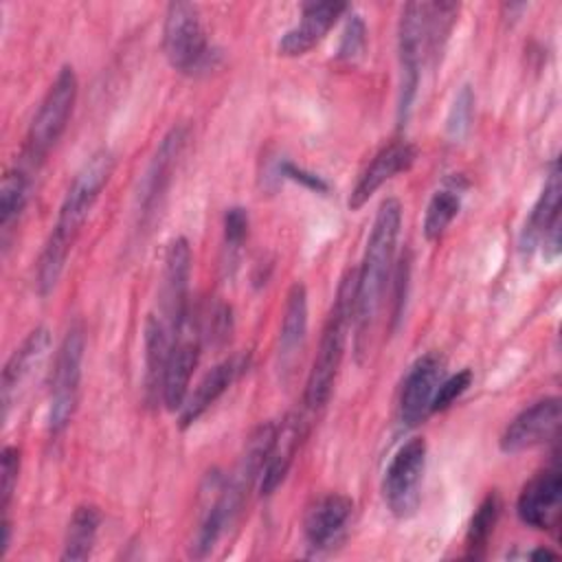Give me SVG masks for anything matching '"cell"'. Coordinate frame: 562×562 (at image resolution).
I'll return each instance as SVG.
<instances>
[{
	"label": "cell",
	"instance_id": "cell-1",
	"mask_svg": "<svg viewBox=\"0 0 562 562\" xmlns=\"http://www.w3.org/2000/svg\"><path fill=\"white\" fill-rule=\"evenodd\" d=\"M112 171H114L112 151L99 149L75 173L70 187L61 200L55 226H53V231L40 252V259H37L35 285L42 296H46L55 290V285L64 272L66 259L72 250V244H75L92 204L97 202L103 187L108 184Z\"/></svg>",
	"mask_w": 562,
	"mask_h": 562
},
{
	"label": "cell",
	"instance_id": "cell-2",
	"mask_svg": "<svg viewBox=\"0 0 562 562\" xmlns=\"http://www.w3.org/2000/svg\"><path fill=\"white\" fill-rule=\"evenodd\" d=\"M402 228V204L395 198H386L373 220L371 235L367 239V250L362 266L358 268V303H356V325L358 338H362L375 321L382 305V296L391 277L395 244Z\"/></svg>",
	"mask_w": 562,
	"mask_h": 562
},
{
	"label": "cell",
	"instance_id": "cell-3",
	"mask_svg": "<svg viewBox=\"0 0 562 562\" xmlns=\"http://www.w3.org/2000/svg\"><path fill=\"white\" fill-rule=\"evenodd\" d=\"M356 303H358V268L347 270V274L340 279L334 305L327 314V321L318 340V349L305 382V404L310 408H321L334 391V382L345 356L347 331H349V325L356 321Z\"/></svg>",
	"mask_w": 562,
	"mask_h": 562
},
{
	"label": "cell",
	"instance_id": "cell-4",
	"mask_svg": "<svg viewBox=\"0 0 562 562\" xmlns=\"http://www.w3.org/2000/svg\"><path fill=\"white\" fill-rule=\"evenodd\" d=\"M77 90H79V83L72 66H64L53 79V83L48 86L46 94L42 97L31 119V125L24 136L20 162L29 165L31 169H37L46 160V156L57 145V140L61 138L72 116V110L77 103Z\"/></svg>",
	"mask_w": 562,
	"mask_h": 562
},
{
	"label": "cell",
	"instance_id": "cell-5",
	"mask_svg": "<svg viewBox=\"0 0 562 562\" xmlns=\"http://www.w3.org/2000/svg\"><path fill=\"white\" fill-rule=\"evenodd\" d=\"M86 353V331L83 327L70 325L66 331L50 373V395H48V430L59 435L72 419L79 402L81 367Z\"/></svg>",
	"mask_w": 562,
	"mask_h": 562
},
{
	"label": "cell",
	"instance_id": "cell-6",
	"mask_svg": "<svg viewBox=\"0 0 562 562\" xmlns=\"http://www.w3.org/2000/svg\"><path fill=\"white\" fill-rule=\"evenodd\" d=\"M162 50L173 70L193 75L209 61V42L202 18L191 2H171L165 11Z\"/></svg>",
	"mask_w": 562,
	"mask_h": 562
},
{
	"label": "cell",
	"instance_id": "cell-7",
	"mask_svg": "<svg viewBox=\"0 0 562 562\" xmlns=\"http://www.w3.org/2000/svg\"><path fill=\"white\" fill-rule=\"evenodd\" d=\"M426 441L413 437L402 443L391 457L382 476V498L389 512L397 518H408L422 501V481L426 472Z\"/></svg>",
	"mask_w": 562,
	"mask_h": 562
},
{
	"label": "cell",
	"instance_id": "cell-8",
	"mask_svg": "<svg viewBox=\"0 0 562 562\" xmlns=\"http://www.w3.org/2000/svg\"><path fill=\"white\" fill-rule=\"evenodd\" d=\"M426 24L428 2H408L402 9L397 24V57H400V94H397V121L406 125L413 108V99L419 86V70L426 55Z\"/></svg>",
	"mask_w": 562,
	"mask_h": 562
},
{
	"label": "cell",
	"instance_id": "cell-9",
	"mask_svg": "<svg viewBox=\"0 0 562 562\" xmlns=\"http://www.w3.org/2000/svg\"><path fill=\"white\" fill-rule=\"evenodd\" d=\"M191 246L184 237H173L162 257V277H160V292H158V318L171 334L178 331L189 321V279H191Z\"/></svg>",
	"mask_w": 562,
	"mask_h": 562
},
{
	"label": "cell",
	"instance_id": "cell-10",
	"mask_svg": "<svg viewBox=\"0 0 562 562\" xmlns=\"http://www.w3.org/2000/svg\"><path fill=\"white\" fill-rule=\"evenodd\" d=\"M560 165L551 162L549 173L544 178L542 191L525 222L520 233V250L531 252L542 246L547 259H558L560 255Z\"/></svg>",
	"mask_w": 562,
	"mask_h": 562
},
{
	"label": "cell",
	"instance_id": "cell-11",
	"mask_svg": "<svg viewBox=\"0 0 562 562\" xmlns=\"http://www.w3.org/2000/svg\"><path fill=\"white\" fill-rule=\"evenodd\" d=\"M560 397H542L522 408L503 430L498 446L505 454L531 450L558 435Z\"/></svg>",
	"mask_w": 562,
	"mask_h": 562
},
{
	"label": "cell",
	"instance_id": "cell-12",
	"mask_svg": "<svg viewBox=\"0 0 562 562\" xmlns=\"http://www.w3.org/2000/svg\"><path fill=\"white\" fill-rule=\"evenodd\" d=\"M200 358V334L193 331L191 318L184 323V327L178 331V336L171 340L162 384H160V400L167 411H180L187 395L193 369Z\"/></svg>",
	"mask_w": 562,
	"mask_h": 562
},
{
	"label": "cell",
	"instance_id": "cell-13",
	"mask_svg": "<svg viewBox=\"0 0 562 562\" xmlns=\"http://www.w3.org/2000/svg\"><path fill=\"white\" fill-rule=\"evenodd\" d=\"M443 375V362L437 353L419 356L404 375L397 413L404 426H417L430 413L435 391Z\"/></svg>",
	"mask_w": 562,
	"mask_h": 562
},
{
	"label": "cell",
	"instance_id": "cell-14",
	"mask_svg": "<svg viewBox=\"0 0 562 562\" xmlns=\"http://www.w3.org/2000/svg\"><path fill=\"white\" fill-rule=\"evenodd\" d=\"M353 514V501L345 494L318 496L303 516V536L312 553L329 551L340 542Z\"/></svg>",
	"mask_w": 562,
	"mask_h": 562
},
{
	"label": "cell",
	"instance_id": "cell-15",
	"mask_svg": "<svg viewBox=\"0 0 562 562\" xmlns=\"http://www.w3.org/2000/svg\"><path fill=\"white\" fill-rule=\"evenodd\" d=\"M562 476L558 468H547L531 476L516 501V514L531 529H551L560 518Z\"/></svg>",
	"mask_w": 562,
	"mask_h": 562
},
{
	"label": "cell",
	"instance_id": "cell-16",
	"mask_svg": "<svg viewBox=\"0 0 562 562\" xmlns=\"http://www.w3.org/2000/svg\"><path fill=\"white\" fill-rule=\"evenodd\" d=\"M417 154V147L408 140H393L384 145L358 176L349 193V209L358 211L384 182H389L402 171H408L415 165Z\"/></svg>",
	"mask_w": 562,
	"mask_h": 562
},
{
	"label": "cell",
	"instance_id": "cell-17",
	"mask_svg": "<svg viewBox=\"0 0 562 562\" xmlns=\"http://www.w3.org/2000/svg\"><path fill=\"white\" fill-rule=\"evenodd\" d=\"M187 125H173L160 140L145 176L140 182V191H138V211L140 217H149L156 206L160 204L169 182H171V173L173 167L178 162V156L182 154V147L187 143Z\"/></svg>",
	"mask_w": 562,
	"mask_h": 562
},
{
	"label": "cell",
	"instance_id": "cell-18",
	"mask_svg": "<svg viewBox=\"0 0 562 562\" xmlns=\"http://www.w3.org/2000/svg\"><path fill=\"white\" fill-rule=\"evenodd\" d=\"M347 11L345 2H305L301 7V20L288 29L279 44L277 50L283 57H299L312 50L325 35L327 31L336 24V20Z\"/></svg>",
	"mask_w": 562,
	"mask_h": 562
},
{
	"label": "cell",
	"instance_id": "cell-19",
	"mask_svg": "<svg viewBox=\"0 0 562 562\" xmlns=\"http://www.w3.org/2000/svg\"><path fill=\"white\" fill-rule=\"evenodd\" d=\"M246 369L244 356H231L222 362H217L213 369L204 373V378L198 382V386L187 395L182 408H180V426L187 428L193 422H198L206 408H211L224 391L237 380V375Z\"/></svg>",
	"mask_w": 562,
	"mask_h": 562
},
{
	"label": "cell",
	"instance_id": "cell-20",
	"mask_svg": "<svg viewBox=\"0 0 562 562\" xmlns=\"http://www.w3.org/2000/svg\"><path fill=\"white\" fill-rule=\"evenodd\" d=\"M48 349H50V331L46 327H35L26 334L20 347H15L13 353L7 358L2 369V382H0L4 413L9 411L18 389L31 378L33 369L42 364Z\"/></svg>",
	"mask_w": 562,
	"mask_h": 562
},
{
	"label": "cell",
	"instance_id": "cell-21",
	"mask_svg": "<svg viewBox=\"0 0 562 562\" xmlns=\"http://www.w3.org/2000/svg\"><path fill=\"white\" fill-rule=\"evenodd\" d=\"M303 437V422L299 415H285L281 424H277L272 443L268 448L261 474H259V490L263 496H270L288 476V470L294 461L296 448Z\"/></svg>",
	"mask_w": 562,
	"mask_h": 562
},
{
	"label": "cell",
	"instance_id": "cell-22",
	"mask_svg": "<svg viewBox=\"0 0 562 562\" xmlns=\"http://www.w3.org/2000/svg\"><path fill=\"white\" fill-rule=\"evenodd\" d=\"M307 334V290L303 283H294L288 290L285 296V307H283V318L279 327V347H277V358H279V369L288 371L292 362L296 360Z\"/></svg>",
	"mask_w": 562,
	"mask_h": 562
},
{
	"label": "cell",
	"instance_id": "cell-23",
	"mask_svg": "<svg viewBox=\"0 0 562 562\" xmlns=\"http://www.w3.org/2000/svg\"><path fill=\"white\" fill-rule=\"evenodd\" d=\"M33 169L24 162L7 169V173L2 176V184H0V231H2V244L9 241V235L13 231V226L18 224L29 195H31V178Z\"/></svg>",
	"mask_w": 562,
	"mask_h": 562
},
{
	"label": "cell",
	"instance_id": "cell-24",
	"mask_svg": "<svg viewBox=\"0 0 562 562\" xmlns=\"http://www.w3.org/2000/svg\"><path fill=\"white\" fill-rule=\"evenodd\" d=\"M171 340L173 338L162 321L156 314H149L145 321V393L149 402L160 397V384Z\"/></svg>",
	"mask_w": 562,
	"mask_h": 562
},
{
	"label": "cell",
	"instance_id": "cell-25",
	"mask_svg": "<svg viewBox=\"0 0 562 562\" xmlns=\"http://www.w3.org/2000/svg\"><path fill=\"white\" fill-rule=\"evenodd\" d=\"M101 509L92 503H83L79 505L70 520H68V529H66V538H64V549H61V560H70V562H79V560H88L99 533V525H101Z\"/></svg>",
	"mask_w": 562,
	"mask_h": 562
},
{
	"label": "cell",
	"instance_id": "cell-26",
	"mask_svg": "<svg viewBox=\"0 0 562 562\" xmlns=\"http://www.w3.org/2000/svg\"><path fill=\"white\" fill-rule=\"evenodd\" d=\"M498 516H501V496L496 492H490L476 507V512L470 520L468 533H465V549H468L470 558L483 555V551L494 533V527L498 522Z\"/></svg>",
	"mask_w": 562,
	"mask_h": 562
},
{
	"label": "cell",
	"instance_id": "cell-27",
	"mask_svg": "<svg viewBox=\"0 0 562 562\" xmlns=\"http://www.w3.org/2000/svg\"><path fill=\"white\" fill-rule=\"evenodd\" d=\"M461 209V195L457 189H439L428 206H426V215H424V237L428 241H437L446 228L450 226V222L457 217Z\"/></svg>",
	"mask_w": 562,
	"mask_h": 562
},
{
	"label": "cell",
	"instance_id": "cell-28",
	"mask_svg": "<svg viewBox=\"0 0 562 562\" xmlns=\"http://www.w3.org/2000/svg\"><path fill=\"white\" fill-rule=\"evenodd\" d=\"M248 226H250V217L248 211L244 206H231L224 213V255H226V266L235 263L246 237H248Z\"/></svg>",
	"mask_w": 562,
	"mask_h": 562
},
{
	"label": "cell",
	"instance_id": "cell-29",
	"mask_svg": "<svg viewBox=\"0 0 562 562\" xmlns=\"http://www.w3.org/2000/svg\"><path fill=\"white\" fill-rule=\"evenodd\" d=\"M472 116H474V92L465 83L454 94L452 105L448 110V116H446V132H448V136L452 140H461L470 132Z\"/></svg>",
	"mask_w": 562,
	"mask_h": 562
},
{
	"label": "cell",
	"instance_id": "cell-30",
	"mask_svg": "<svg viewBox=\"0 0 562 562\" xmlns=\"http://www.w3.org/2000/svg\"><path fill=\"white\" fill-rule=\"evenodd\" d=\"M20 476V450L15 446H4L0 457V509L7 516L13 492L18 487Z\"/></svg>",
	"mask_w": 562,
	"mask_h": 562
},
{
	"label": "cell",
	"instance_id": "cell-31",
	"mask_svg": "<svg viewBox=\"0 0 562 562\" xmlns=\"http://www.w3.org/2000/svg\"><path fill=\"white\" fill-rule=\"evenodd\" d=\"M367 46V26H364V20L358 15V13H351L347 18V24H345V31L340 35V44H338V53L336 57L340 61H356L362 50Z\"/></svg>",
	"mask_w": 562,
	"mask_h": 562
},
{
	"label": "cell",
	"instance_id": "cell-32",
	"mask_svg": "<svg viewBox=\"0 0 562 562\" xmlns=\"http://www.w3.org/2000/svg\"><path fill=\"white\" fill-rule=\"evenodd\" d=\"M472 384V371L470 369H463L446 380L439 382L437 391H435V397H432V404H430V413H437V411H446L448 406H452Z\"/></svg>",
	"mask_w": 562,
	"mask_h": 562
},
{
	"label": "cell",
	"instance_id": "cell-33",
	"mask_svg": "<svg viewBox=\"0 0 562 562\" xmlns=\"http://www.w3.org/2000/svg\"><path fill=\"white\" fill-rule=\"evenodd\" d=\"M279 173L283 178H290V180L303 184L310 191H316V193H327V189H329V184L318 173H312V171H307V169H303V167H299L290 160L279 162Z\"/></svg>",
	"mask_w": 562,
	"mask_h": 562
},
{
	"label": "cell",
	"instance_id": "cell-34",
	"mask_svg": "<svg viewBox=\"0 0 562 562\" xmlns=\"http://www.w3.org/2000/svg\"><path fill=\"white\" fill-rule=\"evenodd\" d=\"M206 321H209V327L204 334H209V340L220 345L231 336V307L226 303H217L209 312Z\"/></svg>",
	"mask_w": 562,
	"mask_h": 562
},
{
	"label": "cell",
	"instance_id": "cell-35",
	"mask_svg": "<svg viewBox=\"0 0 562 562\" xmlns=\"http://www.w3.org/2000/svg\"><path fill=\"white\" fill-rule=\"evenodd\" d=\"M529 558H531V560H553V558H558V553L551 551V549H547V547H538L536 551L529 553Z\"/></svg>",
	"mask_w": 562,
	"mask_h": 562
}]
</instances>
